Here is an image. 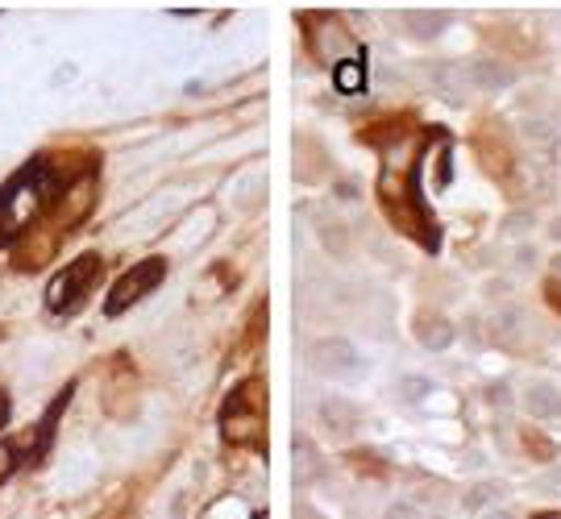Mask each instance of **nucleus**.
Masks as SVG:
<instances>
[{
	"label": "nucleus",
	"mask_w": 561,
	"mask_h": 519,
	"mask_svg": "<svg viewBox=\"0 0 561 519\" xmlns=\"http://www.w3.org/2000/svg\"><path fill=\"white\" fill-rule=\"evenodd\" d=\"M333 80H337V92H362V83H366V71H362V62L354 59H337L333 62Z\"/></svg>",
	"instance_id": "obj_9"
},
{
	"label": "nucleus",
	"mask_w": 561,
	"mask_h": 519,
	"mask_svg": "<svg viewBox=\"0 0 561 519\" xmlns=\"http://www.w3.org/2000/svg\"><path fill=\"white\" fill-rule=\"evenodd\" d=\"M403 25L412 30V38H437V34H445L449 18H445V13H428V9H416V13H403Z\"/></svg>",
	"instance_id": "obj_8"
},
{
	"label": "nucleus",
	"mask_w": 561,
	"mask_h": 519,
	"mask_svg": "<svg viewBox=\"0 0 561 519\" xmlns=\"http://www.w3.org/2000/svg\"><path fill=\"white\" fill-rule=\"evenodd\" d=\"M524 407L533 412V416H561V391L553 382H533L528 391H524Z\"/></svg>",
	"instance_id": "obj_7"
},
{
	"label": "nucleus",
	"mask_w": 561,
	"mask_h": 519,
	"mask_svg": "<svg viewBox=\"0 0 561 519\" xmlns=\"http://www.w3.org/2000/svg\"><path fill=\"white\" fill-rule=\"evenodd\" d=\"M466 80H470L474 92H500V88L512 83V67L500 59H474L466 62Z\"/></svg>",
	"instance_id": "obj_5"
},
{
	"label": "nucleus",
	"mask_w": 561,
	"mask_h": 519,
	"mask_svg": "<svg viewBox=\"0 0 561 519\" xmlns=\"http://www.w3.org/2000/svg\"><path fill=\"white\" fill-rule=\"evenodd\" d=\"M317 361H321L324 374H350L358 366V354L345 341H321L317 345Z\"/></svg>",
	"instance_id": "obj_6"
},
{
	"label": "nucleus",
	"mask_w": 561,
	"mask_h": 519,
	"mask_svg": "<svg viewBox=\"0 0 561 519\" xmlns=\"http://www.w3.org/2000/svg\"><path fill=\"white\" fill-rule=\"evenodd\" d=\"M4 416H9V403H4V395H0V424H4Z\"/></svg>",
	"instance_id": "obj_12"
},
{
	"label": "nucleus",
	"mask_w": 561,
	"mask_h": 519,
	"mask_svg": "<svg viewBox=\"0 0 561 519\" xmlns=\"http://www.w3.org/2000/svg\"><path fill=\"white\" fill-rule=\"evenodd\" d=\"M13 449H9V445H0V482L9 478V474H13Z\"/></svg>",
	"instance_id": "obj_11"
},
{
	"label": "nucleus",
	"mask_w": 561,
	"mask_h": 519,
	"mask_svg": "<svg viewBox=\"0 0 561 519\" xmlns=\"http://www.w3.org/2000/svg\"><path fill=\"white\" fill-rule=\"evenodd\" d=\"M533 519H561V511H541V516H533Z\"/></svg>",
	"instance_id": "obj_13"
},
{
	"label": "nucleus",
	"mask_w": 561,
	"mask_h": 519,
	"mask_svg": "<svg viewBox=\"0 0 561 519\" xmlns=\"http://www.w3.org/2000/svg\"><path fill=\"white\" fill-rule=\"evenodd\" d=\"M55 196L59 192V183H42V171L38 166H30L25 175H18V180L4 187V196H0V238H9V233H18L25 220L34 217L42 208V196Z\"/></svg>",
	"instance_id": "obj_1"
},
{
	"label": "nucleus",
	"mask_w": 561,
	"mask_h": 519,
	"mask_svg": "<svg viewBox=\"0 0 561 519\" xmlns=\"http://www.w3.org/2000/svg\"><path fill=\"white\" fill-rule=\"evenodd\" d=\"M221 428L229 440H250L262 432V387L259 382H241L229 395L221 412Z\"/></svg>",
	"instance_id": "obj_2"
},
{
	"label": "nucleus",
	"mask_w": 561,
	"mask_h": 519,
	"mask_svg": "<svg viewBox=\"0 0 561 519\" xmlns=\"http://www.w3.org/2000/svg\"><path fill=\"white\" fill-rule=\"evenodd\" d=\"M96 279H101V258H80L71 262L67 270H59L55 279H50V287H46V303L55 308V312H67L76 300H83V291H92L96 287Z\"/></svg>",
	"instance_id": "obj_4"
},
{
	"label": "nucleus",
	"mask_w": 561,
	"mask_h": 519,
	"mask_svg": "<svg viewBox=\"0 0 561 519\" xmlns=\"http://www.w3.org/2000/svg\"><path fill=\"white\" fill-rule=\"evenodd\" d=\"M162 275H167V262H162V258H150V262L129 266V270L113 282V296H108V303H104V312H108V316H117V312L134 308L138 300H146V296H150V291L162 282Z\"/></svg>",
	"instance_id": "obj_3"
},
{
	"label": "nucleus",
	"mask_w": 561,
	"mask_h": 519,
	"mask_svg": "<svg viewBox=\"0 0 561 519\" xmlns=\"http://www.w3.org/2000/svg\"><path fill=\"white\" fill-rule=\"evenodd\" d=\"M545 300L561 312V258L553 262V270H549V279H545Z\"/></svg>",
	"instance_id": "obj_10"
}]
</instances>
